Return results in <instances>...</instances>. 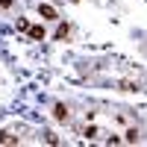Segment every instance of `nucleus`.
<instances>
[{
  "label": "nucleus",
  "mask_w": 147,
  "mask_h": 147,
  "mask_svg": "<svg viewBox=\"0 0 147 147\" xmlns=\"http://www.w3.org/2000/svg\"><path fill=\"white\" fill-rule=\"evenodd\" d=\"M80 136H82L85 141H97V138L103 136V132H100V127H94V124H88V127H80Z\"/></svg>",
  "instance_id": "f257e3e1"
},
{
  "label": "nucleus",
  "mask_w": 147,
  "mask_h": 147,
  "mask_svg": "<svg viewBox=\"0 0 147 147\" xmlns=\"http://www.w3.org/2000/svg\"><path fill=\"white\" fill-rule=\"evenodd\" d=\"M38 15L47 18V21H59V12H56L50 3H38Z\"/></svg>",
  "instance_id": "f03ea898"
},
{
  "label": "nucleus",
  "mask_w": 147,
  "mask_h": 147,
  "mask_svg": "<svg viewBox=\"0 0 147 147\" xmlns=\"http://www.w3.org/2000/svg\"><path fill=\"white\" fill-rule=\"evenodd\" d=\"M53 118H56V121H62V124H68V121H71L68 106H65V103H56V106H53Z\"/></svg>",
  "instance_id": "7ed1b4c3"
},
{
  "label": "nucleus",
  "mask_w": 147,
  "mask_h": 147,
  "mask_svg": "<svg viewBox=\"0 0 147 147\" xmlns=\"http://www.w3.org/2000/svg\"><path fill=\"white\" fill-rule=\"evenodd\" d=\"M141 141V132L136 129V127H129L127 132H124V144H138Z\"/></svg>",
  "instance_id": "20e7f679"
},
{
  "label": "nucleus",
  "mask_w": 147,
  "mask_h": 147,
  "mask_svg": "<svg viewBox=\"0 0 147 147\" xmlns=\"http://www.w3.org/2000/svg\"><path fill=\"white\" fill-rule=\"evenodd\" d=\"M27 32H30V38H32V41H44V38H47V32H44V27H30Z\"/></svg>",
  "instance_id": "39448f33"
},
{
  "label": "nucleus",
  "mask_w": 147,
  "mask_h": 147,
  "mask_svg": "<svg viewBox=\"0 0 147 147\" xmlns=\"http://www.w3.org/2000/svg\"><path fill=\"white\" fill-rule=\"evenodd\" d=\"M21 138L18 136H12V132L9 129H0V144H18Z\"/></svg>",
  "instance_id": "423d86ee"
},
{
  "label": "nucleus",
  "mask_w": 147,
  "mask_h": 147,
  "mask_svg": "<svg viewBox=\"0 0 147 147\" xmlns=\"http://www.w3.org/2000/svg\"><path fill=\"white\" fill-rule=\"evenodd\" d=\"M118 88H121V91H138V82H132V80H121Z\"/></svg>",
  "instance_id": "0eeeda50"
},
{
  "label": "nucleus",
  "mask_w": 147,
  "mask_h": 147,
  "mask_svg": "<svg viewBox=\"0 0 147 147\" xmlns=\"http://www.w3.org/2000/svg\"><path fill=\"white\" fill-rule=\"evenodd\" d=\"M68 35H71V27H68V24H59V30H56V41H65Z\"/></svg>",
  "instance_id": "6e6552de"
},
{
  "label": "nucleus",
  "mask_w": 147,
  "mask_h": 147,
  "mask_svg": "<svg viewBox=\"0 0 147 147\" xmlns=\"http://www.w3.org/2000/svg\"><path fill=\"white\" fill-rule=\"evenodd\" d=\"M103 141H106V144H112V147H115V144H124V136H115V132H112V136H106Z\"/></svg>",
  "instance_id": "1a4fd4ad"
},
{
  "label": "nucleus",
  "mask_w": 147,
  "mask_h": 147,
  "mask_svg": "<svg viewBox=\"0 0 147 147\" xmlns=\"http://www.w3.org/2000/svg\"><path fill=\"white\" fill-rule=\"evenodd\" d=\"M30 30V21L27 18H18V32H27Z\"/></svg>",
  "instance_id": "9d476101"
},
{
  "label": "nucleus",
  "mask_w": 147,
  "mask_h": 147,
  "mask_svg": "<svg viewBox=\"0 0 147 147\" xmlns=\"http://www.w3.org/2000/svg\"><path fill=\"white\" fill-rule=\"evenodd\" d=\"M44 136H47V138H44V141H47V144H59V138H56V136H53V132H44Z\"/></svg>",
  "instance_id": "9b49d317"
},
{
  "label": "nucleus",
  "mask_w": 147,
  "mask_h": 147,
  "mask_svg": "<svg viewBox=\"0 0 147 147\" xmlns=\"http://www.w3.org/2000/svg\"><path fill=\"white\" fill-rule=\"evenodd\" d=\"M12 6V0H0V9H9Z\"/></svg>",
  "instance_id": "f8f14e48"
},
{
  "label": "nucleus",
  "mask_w": 147,
  "mask_h": 147,
  "mask_svg": "<svg viewBox=\"0 0 147 147\" xmlns=\"http://www.w3.org/2000/svg\"><path fill=\"white\" fill-rule=\"evenodd\" d=\"M74 3H80V0H74Z\"/></svg>",
  "instance_id": "ddd939ff"
}]
</instances>
